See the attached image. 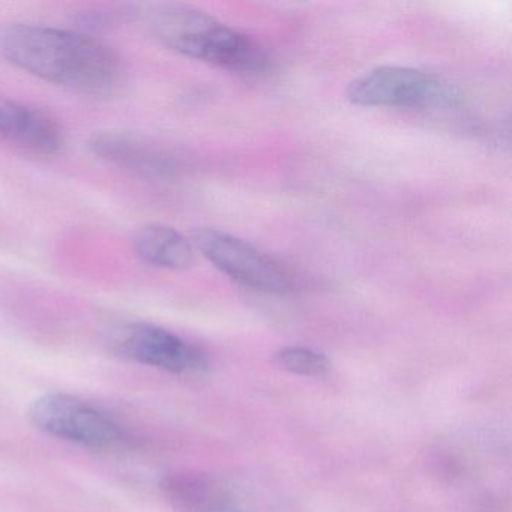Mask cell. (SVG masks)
Segmentation results:
<instances>
[{
    "label": "cell",
    "mask_w": 512,
    "mask_h": 512,
    "mask_svg": "<svg viewBox=\"0 0 512 512\" xmlns=\"http://www.w3.org/2000/svg\"><path fill=\"white\" fill-rule=\"evenodd\" d=\"M0 52L14 67L79 94L112 95L125 79L121 56L83 32L16 23L0 32Z\"/></svg>",
    "instance_id": "1"
},
{
    "label": "cell",
    "mask_w": 512,
    "mask_h": 512,
    "mask_svg": "<svg viewBox=\"0 0 512 512\" xmlns=\"http://www.w3.org/2000/svg\"><path fill=\"white\" fill-rule=\"evenodd\" d=\"M139 19L161 46L185 58L244 74L263 73L271 65L262 44L190 5H148Z\"/></svg>",
    "instance_id": "2"
},
{
    "label": "cell",
    "mask_w": 512,
    "mask_h": 512,
    "mask_svg": "<svg viewBox=\"0 0 512 512\" xmlns=\"http://www.w3.org/2000/svg\"><path fill=\"white\" fill-rule=\"evenodd\" d=\"M193 241L209 263L242 286L272 295H286L299 286L287 266L230 233L203 227L194 232Z\"/></svg>",
    "instance_id": "3"
},
{
    "label": "cell",
    "mask_w": 512,
    "mask_h": 512,
    "mask_svg": "<svg viewBox=\"0 0 512 512\" xmlns=\"http://www.w3.org/2000/svg\"><path fill=\"white\" fill-rule=\"evenodd\" d=\"M38 430L95 451H110L130 443V437L110 416L70 394H47L29 407Z\"/></svg>",
    "instance_id": "4"
},
{
    "label": "cell",
    "mask_w": 512,
    "mask_h": 512,
    "mask_svg": "<svg viewBox=\"0 0 512 512\" xmlns=\"http://www.w3.org/2000/svg\"><path fill=\"white\" fill-rule=\"evenodd\" d=\"M350 103L362 107H427L455 104L457 89L437 77L407 67H379L347 89Z\"/></svg>",
    "instance_id": "5"
},
{
    "label": "cell",
    "mask_w": 512,
    "mask_h": 512,
    "mask_svg": "<svg viewBox=\"0 0 512 512\" xmlns=\"http://www.w3.org/2000/svg\"><path fill=\"white\" fill-rule=\"evenodd\" d=\"M107 346L119 358L175 374L199 373L205 353L169 329L145 322L124 323L109 332Z\"/></svg>",
    "instance_id": "6"
},
{
    "label": "cell",
    "mask_w": 512,
    "mask_h": 512,
    "mask_svg": "<svg viewBox=\"0 0 512 512\" xmlns=\"http://www.w3.org/2000/svg\"><path fill=\"white\" fill-rule=\"evenodd\" d=\"M0 139L35 157H47L61 142V127L46 110L0 94Z\"/></svg>",
    "instance_id": "7"
},
{
    "label": "cell",
    "mask_w": 512,
    "mask_h": 512,
    "mask_svg": "<svg viewBox=\"0 0 512 512\" xmlns=\"http://www.w3.org/2000/svg\"><path fill=\"white\" fill-rule=\"evenodd\" d=\"M88 146L98 160L143 178H163L173 170L167 155L128 131H98Z\"/></svg>",
    "instance_id": "8"
},
{
    "label": "cell",
    "mask_w": 512,
    "mask_h": 512,
    "mask_svg": "<svg viewBox=\"0 0 512 512\" xmlns=\"http://www.w3.org/2000/svg\"><path fill=\"white\" fill-rule=\"evenodd\" d=\"M161 490L176 512H239L235 499L214 479L196 473H172Z\"/></svg>",
    "instance_id": "9"
},
{
    "label": "cell",
    "mask_w": 512,
    "mask_h": 512,
    "mask_svg": "<svg viewBox=\"0 0 512 512\" xmlns=\"http://www.w3.org/2000/svg\"><path fill=\"white\" fill-rule=\"evenodd\" d=\"M133 250L146 265L169 271H185L194 265V247L173 227L146 223L133 235Z\"/></svg>",
    "instance_id": "10"
},
{
    "label": "cell",
    "mask_w": 512,
    "mask_h": 512,
    "mask_svg": "<svg viewBox=\"0 0 512 512\" xmlns=\"http://www.w3.org/2000/svg\"><path fill=\"white\" fill-rule=\"evenodd\" d=\"M275 364L287 373L305 377L325 376L331 368L329 359L323 353L302 346H289L278 350Z\"/></svg>",
    "instance_id": "11"
}]
</instances>
